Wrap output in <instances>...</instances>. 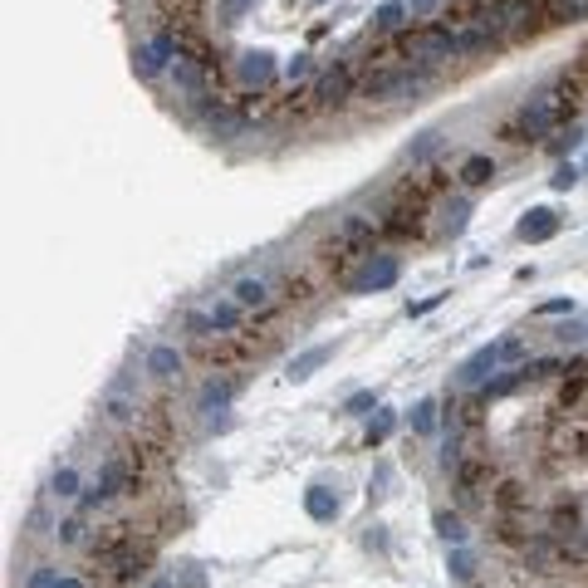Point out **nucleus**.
<instances>
[{
    "mask_svg": "<svg viewBox=\"0 0 588 588\" xmlns=\"http://www.w3.org/2000/svg\"><path fill=\"white\" fill-rule=\"evenodd\" d=\"M231 398H236V378H207V388L197 392V407L201 412H231Z\"/></svg>",
    "mask_w": 588,
    "mask_h": 588,
    "instance_id": "nucleus-15",
    "label": "nucleus"
},
{
    "mask_svg": "<svg viewBox=\"0 0 588 588\" xmlns=\"http://www.w3.org/2000/svg\"><path fill=\"white\" fill-rule=\"evenodd\" d=\"M441 142H447V138H441V133H422V138H417V142H407V152H402V162H431V158H437V152H441Z\"/></svg>",
    "mask_w": 588,
    "mask_h": 588,
    "instance_id": "nucleus-21",
    "label": "nucleus"
},
{
    "mask_svg": "<svg viewBox=\"0 0 588 588\" xmlns=\"http://www.w3.org/2000/svg\"><path fill=\"white\" fill-rule=\"evenodd\" d=\"M250 5H255V0H216V10H221V20H226V25H236V20H241Z\"/></svg>",
    "mask_w": 588,
    "mask_h": 588,
    "instance_id": "nucleus-35",
    "label": "nucleus"
},
{
    "mask_svg": "<svg viewBox=\"0 0 588 588\" xmlns=\"http://www.w3.org/2000/svg\"><path fill=\"white\" fill-rule=\"evenodd\" d=\"M207 64H211V59L182 50V54L172 59V69H167V74H172V83L187 93V99H201V93H207Z\"/></svg>",
    "mask_w": 588,
    "mask_h": 588,
    "instance_id": "nucleus-9",
    "label": "nucleus"
},
{
    "mask_svg": "<svg viewBox=\"0 0 588 588\" xmlns=\"http://www.w3.org/2000/svg\"><path fill=\"white\" fill-rule=\"evenodd\" d=\"M103 417L113 427H128V422H138V412H142V392H138V378L133 373H118L113 382L103 388Z\"/></svg>",
    "mask_w": 588,
    "mask_h": 588,
    "instance_id": "nucleus-4",
    "label": "nucleus"
},
{
    "mask_svg": "<svg viewBox=\"0 0 588 588\" xmlns=\"http://www.w3.org/2000/svg\"><path fill=\"white\" fill-rule=\"evenodd\" d=\"M348 89H353V74H348V69L339 64V69H329V74H319V83H314V99H319V103H339Z\"/></svg>",
    "mask_w": 588,
    "mask_h": 588,
    "instance_id": "nucleus-17",
    "label": "nucleus"
},
{
    "mask_svg": "<svg viewBox=\"0 0 588 588\" xmlns=\"http://www.w3.org/2000/svg\"><path fill=\"white\" fill-rule=\"evenodd\" d=\"M402 15H407V0H388V5L373 10V30H398Z\"/></svg>",
    "mask_w": 588,
    "mask_h": 588,
    "instance_id": "nucleus-29",
    "label": "nucleus"
},
{
    "mask_svg": "<svg viewBox=\"0 0 588 588\" xmlns=\"http://www.w3.org/2000/svg\"><path fill=\"white\" fill-rule=\"evenodd\" d=\"M309 69H314V64H309V54H294V59H284L280 74L290 79V83H299V79H309Z\"/></svg>",
    "mask_w": 588,
    "mask_h": 588,
    "instance_id": "nucleus-37",
    "label": "nucleus"
},
{
    "mask_svg": "<svg viewBox=\"0 0 588 588\" xmlns=\"http://www.w3.org/2000/svg\"><path fill=\"white\" fill-rule=\"evenodd\" d=\"M373 231H378V221H373V216H358V211L339 221V241H368Z\"/></svg>",
    "mask_w": 588,
    "mask_h": 588,
    "instance_id": "nucleus-22",
    "label": "nucleus"
},
{
    "mask_svg": "<svg viewBox=\"0 0 588 588\" xmlns=\"http://www.w3.org/2000/svg\"><path fill=\"white\" fill-rule=\"evenodd\" d=\"M118 564V579H128V583H138V579H148V564H142V554H138V549H123V554H118L113 559Z\"/></svg>",
    "mask_w": 588,
    "mask_h": 588,
    "instance_id": "nucleus-26",
    "label": "nucleus"
},
{
    "mask_svg": "<svg viewBox=\"0 0 588 588\" xmlns=\"http://www.w3.org/2000/svg\"><path fill=\"white\" fill-rule=\"evenodd\" d=\"M431 83V64H388V69H378L373 79L363 83V93L373 103H402V99H417Z\"/></svg>",
    "mask_w": 588,
    "mask_h": 588,
    "instance_id": "nucleus-2",
    "label": "nucleus"
},
{
    "mask_svg": "<svg viewBox=\"0 0 588 588\" xmlns=\"http://www.w3.org/2000/svg\"><path fill=\"white\" fill-rule=\"evenodd\" d=\"M177 54H182V40H172V30L148 34L142 44H133V74L138 79H162Z\"/></svg>",
    "mask_w": 588,
    "mask_h": 588,
    "instance_id": "nucleus-3",
    "label": "nucleus"
},
{
    "mask_svg": "<svg viewBox=\"0 0 588 588\" xmlns=\"http://www.w3.org/2000/svg\"><path fill=\"white\" fill-rule=\"evenodd\" d=\"M304 510H309V520H319V525H329V520H339V496L333 490H323V486H309L304 490Z\"/></svg>",
    "mask_w": 588,
    "mask_h": 588,
    "instance_id": "nucleus-16",
    "label": "nucleus"
},
{
    "mask_svg": "<svg viewBox=\"0 0 588 588\" xmlns=\"http://www.w3.org/2000/svg\"><path fill=\"white\" fill-rule=\"evenodd\" d=\"M520 368H525V378L535 382V378H549V373H559V358H525Z\"/></svg>",
    "mask_w": 588,
    "mask_h": 588,
    "instance_id": "nucleus-34",
    "label": "nucleus"
},
{
    "mask_svg": "<svg viewBox=\"0 0 588 588\" xmlns=\"http://www.w3.org/2000/svg\"><path fill=\"white\" fill-rule=\"evenodd\" d=\"M309 5H329V0H309Z\"/></svg>",
    "mask_w": 588,
    "mask_h": 588,
    "instance_id": "nucleus-44",
    "label": "nucleus"
},
{
    "mask_svg": "<svg viewBox=\"0 0 588 588\" xmlns=\"http://www.w3.org/2000/svg\"><path fill=\"white\" fill-rule=\"evenodd\" d=\"M407 422H412V431H417V437H431V431H437V402H431V398H422V402L412 407V417H407Z\"/></svg>",
    "mask_w": 588,
    "mask_h": 588,
    "instance_id": "nucleus-27",
    "label": "nucleus"
},
{
    "mask_svg": "<svg viewBox=\"0 0 588 588\" xmlns=\"http://www.w3.org/2000/svg\"><path fill=\"white\" fill-rule=\"evenodd\" d=\"M231 299L241 309H265L270 304V280L265 275H241V280L231 284Z\"/></svg>",
    "mask_w": 588,
    "mask_h": 588,
    "instance_id": "nucleus-14",
    "label": "nucleus"
},
{
    "mask_svg": "<svg viewBox=\"0 0 588 588\" xmlns=\"http://www.w3.org/2000/svg\"><path fill=\"white\" fill-rule=\"evenodd\" d=\"M520 382H530L525 378V368H510V373H500V378H486L481 382V398L490 402V398H510L515 388H520Z\"/></svg>",
    "mask_w": 588,
    "mask_h": 588,
    "instance_id": "nucleus-19",
    "label": "nucleus"
},
{
    "mask_svg": "<svg viewBox=\"0 0 588 588\" xmlns=\"http://www.w3.org/2000/svg\"><path fill=\"white\" fill-rule=\"evenodd\" d=\"M515 236H520V241H530V246L554 241V236H559V216L549 211V207H530V211L520 216V226H515Z\"/></svg>",
    "mask_w": 588,
    "mask_h": 588,
    "instance_id": "nucleus-10",
    "label": "nucleus"
},
{
    "mask_svg": "<svg viewBox=\"0 0 588 588\" xmlns=\"http://www.w3.org/2000/svg\"><path fill=\"white\" fill-rule=\"evenodd\" d=\"M535 314H545V319H549V314H574V299H549V304L535 309Z\"/></svg>",
    "mask_w": 588,
    "mask_h": 588,
    "instance_id": "nucleus-39",
    "label": "nucleus"
},
{
    "mask_svg": "<svg viewBox=\"0 0 588 588\" xmlns=\"http://www.w3.org/2000/svg\"><path fill=\"white\" fill-rule=\"evenodd\" d=\"M182 348L177 343H152L148 348V378H158V382H172L177 373H182Z\"/></svg>",
    "mask_w": 588,
    "mask_h": 588,
    "instance_id": "nucleus-12",
    "label": "nucleus"
},
{
    "mask_svg": "<svg viewBox=\"0 0 588 588\" xmlns=\"http://www.w3.org/2000/svg\"><path fill=\"white\" fill-rule=\"evenodd\" d=\"M398 255H368L363 260V270L358 275H348V294H378V290H392L398 284Z\"/></svg>",
    "mask_w": 588,
    "mask_h": 588,
    "instance_id": "nucleus-6",
    "label": "nucleus"
},
{
    "mask_svg": "<svg viewBox=\"0 0 588 588\" xmlns=\"http://www.w3.org/2000/svg\"><path fill=\"white\" fill-rule=\"evenodd\" d=\"M177 588H207V569H201V564H187V569H177Z\"/></svg>",
    "mask_w": 588,
    "mask_h": 588,
    "instance_id": "nucleus-36",
    "label": "nucleus"
},
{
    "mask_svg": "<svg viewBox=\"0 0 588 588\" xmlns=\"http://www.w3.org/2000/svg\"><path fill=\"white\" fill-rule=\"evenodd\" d=\"M490 177H496V162H490L486 152H471V158L461 162V187H486Z\"/></svg>",
    "mask_w": 588,
    "mask_h": 588,
    "instance_id": "nucleus-18",
    "label": "nucleus"
},
{
    "mask_svg": "<svg viewBox=\"0 0 588 588\" xmlns=\"http://www.w3.org/2000/svg\"><path fill=\"white\" fill-rule=\"evenodd\" d=\"M441 299H447V290H441V294H427L422 304H407V314H427V309H437V304H441Z\"/></svg>",
    "mask_w": 588,
    "mask_h": 588,
    "instance_id": "nucleus-40",
    "label": "nucleus"
},
{
    "mask_svg": "<svg viewBox=\"0 0 588 588\" xmlns=\"http://www.w3.org/2000/svg\"><path fill=\"white\" fill-rule=\"evenodd\" d=\"M588 15V0H549V20L569 25V20H583Z\"/></svg>",
    "mask_w": 588,
    "mask_h": 588,
    "instance_id": "nucleus-30",
    "label": "nucleus"
},
{
    "mask_svg": "<svg viewBox=\"0 0 588 588\" xmlns=\"http://www.w3.org/2000/svg\"><path fill=\"white\" fill-rule=\"evenodd\" d=\"M236 74H241L246 83H255V89H265L280 69H275V54L270 50H246L241 59H236Z\"/></svg>",
    "mask_w": 588,
    "mask_h": 588,
    "instance_id": "nucleus-11",
    "label": "nucleus"
},
{
    "mask_svg": "<svg viewBox=\"0 0 588 588\" xmlns=\"http://www.w3.org/2000/svg\"><path fill=\"white\" fill-rule=\"evenodd\" d=\"M54 588H89V583H83V579H74V574H64V579H59Z\"/></svg>",
    "mask_w": 588,
    "mask_h": 588,
    "instance_id": "nucleus-43",
    "label": "nucleus"
},
{
    "mask_svg": "<svg viewBox=\"0 0 588 588\" xmlns=\"http://www.w3.org/2000/svg\"><path fill=\"white\" fill-rule=\"evenodd\" d=\"M441 216H447V221H441V226H447V236H461V231H466V216H471V201L456 197V201H447V207H441Z\"/></svg>",
    "mask_w": 588,
    "mask_h": 588,
    "instance_id": "nucleus-28",
    "label": "nucleus"
},
{
    "mask_svg": "<svg viewBox=\"0 0 588 588\" xmlns=\"http://www.w3.org/2000/svg\"><path fill=\"white\" fill-rule=\"evenodd\" d=\"M59 579H64V574H59L54 564H34V569H30V579H25V588H54Z\"/></svg>",
    "mask_w": 588,
    "mask_h": 588,
    "instance_id": "nucleus-32",
    "label": "nucleus"
},
{
    "mask_svg": "<svg viewBox=\"0 0 588 588\" xmlns=\"http://www.w3.org/2000/svg\"><path fill=\"white\" fill-rule=\"evenodd\" d=\"M142 588H177V579H172V574H158V579H148Z\"/></svg>",
    "mask_w": 588,
    "mask_h": 588,
    "instance_id": "nucleus-42",
    "label": "nucleus"
},
{
    "mask_svg": "<svg viewBox=\"0 0 588 588\" xmlns=\"http://www.w3.org/2000/svg\"><path fill=\"white\" fill-rule=\"evenodd\" d=\"M583 167H588V158H583Z\"/></svg>",
    "mask_w": 588,
    "mask_h": 588,
    "instance_id": "nucleus-45",
    "label": "nucleus"
},
{
    "mask_svg": "<svg viewBox=\"0 0 588 588\" xmlns=\"http://www.w3.org/2000/svg\"><path fill=\"white\" fill-rule=\"evenodd\" d=\"M343 412H348V417H368V412H378V398L363 388V392H353V398L343 402Z\"/></svg>",
    "mask_w": 588,
    "mask_h": 588,
    "instance_id": "nucleus-33",
    "label": "nucleus"
},
{
    "mask_svg": "<svg viewBox=\"0 0 588 588\" xmlns=\"http://www.w3.org/2000/svg\"><path fill=\"white\" fill-rule=\"evenodd\" d=\"M437 535L447 539L451 549H461V545H466V535H471V530H466V520H461V515L441 510V515H437Z\"/></svg>",
    "mask_w": 588,
    "mask_h": 588,
    "instance_id": "nucleus-23",
    "label": "nucleus"
},
{
    "mask_svg": "<svg viewBox=\"0 0 588 588\" xmlns=\"http://www.w3.org/2000/svg\"><path fill=\"white\" fill-rule=\"evenodd\" d=\"M392 427H398V412H392V407H378V417L368 422V447H382V441L392 437Z\"/></svg>",
    "mask_w": 588,
    "mask_h": 588,
    "instance_id": "nucleus-25",
    "label": "nucleus"
},
{
    "mask_svg": "<svg viewBox=\"0 0 588 588\" xmlns=\"http://www.w3.org/2000/svg\"><path fill=\"white\" fill-rule=\"evenodd\" d=\"M329 358H333V348L329 343H314V348H304V353H294L290 363H284V378H290V382H309L323 363H329Z\"/></svg>",
    "mask_w": 588,
    "mask_h": 588,
    "instance_id": "nucleus-13",
    "label": "nucleus"
},
{
    "mask_svg": "<svg viewBox=\"0 0 588 588\" xmlns=\"http://www.w3.org/2000/svg\"><path fill=\"white\" fill-rule=\"evenodd\" d=\"M579 177H583V167L559 162V167H554V177H549V187H554V191H574V187H579Z\"/></svg>",
    "mask_w": 588,
    "mask_h": 588,
    "instance_id": "nucleus-31",
    "label": "nucleus"
},
{
    "mask_svg": "<svg viewBox=\"0 0 588 588\" xmlns=\"http://www.w3.org/2000/svg\"><path fill=\"white\" fill-rule=\"evenodd\" d=\"M54 545L59 549H74L79 545V539H83V515H69V520H54Z\"/></svg>",
    "mask_w": 588,
    "mask_h": 588,
    "instance_id": "nucleus-24",
    "label": "nucleus"
},
{
    "mask_svg": "<svg viewBox=\"0 0 588 588\" xmlns=\"http://www.w3.org/2000/svg\"><path fill=\"white\" fill-rule=\"evenodd\" d=\"M50 496H54V500H74V496H83V481H79L74 466H59V471L50 476Z\"/></svg>",
    "mask_w": 588,
    "mask_h": 588,
    "instance_id": "nucleus-20",
    "label": "nucleus"
},
{
    "mask_svg": "<svg viewBox=\"0 0 588 588\" xmlns=\"http://www.w3.org/2000/svg\"><path fill=\"white\" fill-rule=\"evenodd\" d=\"M451 574H456L461 583L476 574V564H471V554H466V545H461V549H451Z\"/></svg>",
    "mask_w": 588,
    "mask_h": 588,
    "instance_id": "nucleus-38",
    "label": "nucleus"
},
{
    "mask_svg": "<svg viewBox=\"0 0 588 588\" xmlns=\"http://www.w3.org/2000/svg\"><path fill=\"white\" fill-rule=\"evenodd\" d=\"M241 314H246V309L236 304V299H211L207 309H197V314L187 319V333H197V339H211V333H236Z\"/></svg>",
    "mask_w": 588,
    "mask_h": 588,
    "instance_id": "nucleus-5",
    "label": "nucleus"
},
{
    "mask_svg": "<svg viewBox=\"0 0 588 588\" xmlns=\"http://www.w3.org/2000/svg\"><path fill=\"white\" fill-rule=\"evenodd\" d=\"M407 59H422V64H441L456 59V30H422L407 40Z\"/></svg>",
    "mask_w": 588,
    "mask_h": 588,
    "instance_id": "nucleus-8",
    "label": "nucleus"
},
{
    "mask_svg": "<svg viewBox=\"0 0 588 588\" xmlns=\"http://www.w3.org/2000/svg\"><path fill=\"white\" fill-rule=\"evenodd\" d=\"M559 118H564V99H559V93H539V99H530V103L520 108L515 128H520L525 138H545Z\"/></svg>",
    "mask_w": 588,
    "mask_h": 588,
    "instance_id": "nucleus-7",
    "label": "nucleus"
},
{
    "mask_svg": "<svg viewBox=\"0 0 588 588\" xmlns=\"http://www.w3.org/2000/svg\"><path fill=\"white\" fill-rule=\"evenodd\" d=\"M437 5H441V0H407V15H431Z\"/></svg>",
    "mask_w": 588,
    "mask_h": 588,
    "instance_id": "nucleus-41",
    "label": "nucleus"
},
{
    "mask_svg": "<svg viewBox=\"0 0 588 588\" xmlns=\"http://www.w3.org/2000/svg\"><path fill=\"white\" fill-rule=\"evenodd\" d=\"M525 363V339L520 333H500V339L481 343L471 358H461V368H456V382L461 388H481L490 373H500V368H520Z\"/></svg>",
    "mask_w": 588,
    "mask_h": 588,
    "instance_id": "nucleus-1",
    "label": "nucleus"
}]
</instances>
